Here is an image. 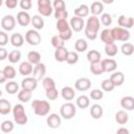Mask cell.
<instances>
[{"mask_svg":"<svg viewBox=\"0 0 134 134\" xmlns=\"http://www.w3.org/2000/svg\"><path fill=\"white\" fill-rule=\"evenodd\" d=\"M31 108L34 109V112L36 115L46 116L50 111V104L47 100L35 99L31 103Z\"/></svg>","mask_w":134,"mask_h":134,"instance_id":"cell-1","label":"cell"},{"mask_svg":"<svg viewBox=\"0 0 134 134\" xmlns=\"http://www.w3.org/2000/svg\"><path fill=\"white\" fill-rule=\"evenodd\" d=\"M13 114H14V120L17 125L23 126L27 122L28 118L25 113V109L22 104H17L13 108Z\"/></svg>","mask_w":134,"mask_h":134,"instance_id":"cell-2","label":"cell"},{"mask_svg":"<svg viewBox=\"0 0 134 134\" xmlns=\"http://www.w3.org/2000/svg\"><path fill=\"white\" fill-rule=\"evenodd\" d=\"M76 113L75 106L72 103H65L60 108V114L65 119H71Z\"/></svg>","mask_w":134,"mask_h":134,"instance_id":"cell-3","label":"cell"},{"mask_svg":"<svg viewBox=\"0 0 134 134\" xmlns=\"http://www.w3.org/2000/svg\"><path fill=\"white\" fill-rule=\"evenodd\" d=\"M112 31V36L114 41H122V42H127L130 39V32L128 29L122 28V27H113L111 29Z\"/></svg>","mask_w":134,"mask_h":134,"instance_id":"cell-4","label":"cell"},{"mask_svg":"<svg viewBox=\"0 0 134 134\" xmlns=\"http://www.w3.org/2000/svg\"><path fill=\"white\" fill-rule=\"evenodd\" d=\"M53 10L52 4L50 0H38V12L45 17H48L51 15Z\"/></svg>","mask_w":134,"mask_h":134,"instance_id":"cell-5","label":"cell"},{"mask_svg":"<svg viewBox=\"0 0 134 134\" xmlns=\"http://www.w3.org/2000/svg\"><path fill=\"white\" fill-rule=\"evenodd\" d=\"M25 41L32 46H37L41 43V36L36 29H29L25 34Z\"/></svg>","mask_w":134,"mask_h":134,"instance_id":"cell-6","label":"cell"},{"mask_svg":"<svg viewBox=\"0 0 134 134\" xmlns=\"http://www.w3.org/2000/svg\"><path fill=\"white\" fill-rule=\"evenodd\" d=\"M15 26H16V19H15L14 16L6 15L1 19V27L4 30L10 31V30H13L15 28Z\"/></svg>","mask_w":134,"mask_h":134,"instance_id":"cell-7","label":"cell"},{"mask_svg":"<svg viewBox=\"0 0 134 134\" xmlns=\"http://www.w3.org/2000/svg\"><path fill=\"white\" fill-rule=\"evenodd\" d=\"M37 86H38V81L34 76H27L23 79L21 82V87L22 89H25V90L34 91L37 88Z\"/></svg>","mask_w":134,"mask_h":134,"instance_id":"cell-8","label":"cell"},{"mask_svg":"<svg viewBox=\"0 0 134 134\" xmlns=\"http://www.w3.org/2000/svg\"><path fill=\"white\" fill-rule=\"evenodd\" d=\"M74 87L79 91H87L91 87V81L88 77H80L75 81Z\"/></svg>","mask_w":134,"mask_h":134,"instance_id":"cell-9","label":"cell"},{"mask_svg":"<svg viewBox=\"0 0 134 134\" xmlns=\"http://www.w3.org/2000/svg\"><path fill=\"white\" fill-rule=\"evenodd\" d=\"M86 28L92 30V31H95L97 32L99 30V27H100V23H99V20L96 16H91L87 19V22H86Z\"/></svg>","mask_w":134,"mask_h":134,"instance_id":"cell-10","label":"cell"},{"mask_svg":"<svg viewBox=\"0 0 134 134\" xmlns=\"http://www.w3.org/2000/svg\"><path fill=\"white\" fill-rule=\"evenodd\" d=\"M69 24H70L71 29H72L73 31H76V32L81 31V30L84 28V25H85L84 19H83V18H80V17H76V16H74V17H72V18L70 19Z\"/></svg>","mask_w":134,"mask_h":134,"instance_id":"cell-11","label":"cell"},{"mask_svg":"<svg viewBox=\"0 0 134 134\" xmlns=\"http://www.w3.org/2000/svg\"><path fill=\"white\" fill-rule=\"evenodd\" d=\"M17 22L21 26H27L29 23H31V17L27 12L21 10L17 14Z\"/></svg>","mask_w":134,"mask_h":134,"instance_id":"cell-12","label":"cell"},{"mask_svg":"<svg viewBox=\"0 0 134 134\" xmlns=\"http://www.w3.org/2000/svg\"><path fill=\"white\" fill-rule=\"evenodd\" d=\"M46 122H47V126L51 129H57L60 127L61 125V117L59 116V114L57 113H51L48 115L47 119H46Z\"/></svg>","mask_w":134,"mask_h":134,"instance_id":"cell-13","label":"cell"},{"mask_svg":"<svg viewBox=\"0 0 134 134\" xmlns=\"http://www.w3.org/2000/svg\"><path fill=\"white\" fill-rule=\"evenodd\" d=\"M34 77L37 81H41L42 79H44L45 73H46V66L44 63H40L38 65L35 66L34 68Z\"/></svg>","mask_w":134,"mask_h":134,"instance_id":"cell-14","label":"cell"},{"mask_svg":"<svg viewBox=\"0 0 134 134\" xmlns=\"http://www.w3.org/2000/svg\"><path fill=\"white\" fill-rule=\"evenodd\" d=\"M117 23H118L119 27L129 29V28L133 27V25H134V19H133L132 17H126V16L121 15V16H119V18H118Z\"/></svg>","mask_w":134,"mask_h":134,"instance_id":"cell-15","label":"cell"},{"mask_svg":"<svg viewBox=\"0 0 134 134\" xmlns=\"http://www.w3.org/2000/svg\"><path fill=\"white\" fill-rule=\"evenodd\" d=\"M100 62L105 72H112L117 68V63L113 59H105V60H102Z\"/></svg>","mask_w":134,"mask_h":134,"instance_id":"cell-16","label":"cell"},{"mask_svg":"<svg viewBox=\"0 0 134 134\" xmlns=\"http://www.w3.org/2000/svg\"><path fill=\"white\" fill-rule=\"evenodd\" d=\"M110 81L113 83V85L116 86H121L125 82V74L121 71H115L111 74V76L109 77Z\"/></svg>","mask_w":134,"mask_h":134,"instance_id":"cell-17","label":"cell"},{"mask_svg":"<svg viewBox=\"0 0 134 134\" xmlns=\"http://www.w3.org/2000/svg\"><path fill=\"white\" fill-rule=\"evenodd\" d=\"M34 68L35 67H32L31 63H29L28 61H24L19 66V72L22 75H29L30 73L34 72Z\"/></svg>","mask_w":134,"mask_h":134,"instance_id":"cell-18","label":"cell"},{"mask_svg":"<svg viewBox=\"0 0 134 134\" xmlns=\"http://www.w3.org/2000/svg\"><path fill=\"white\" fill-rule=\"evenodd\" d=\"M120 106L122 109H126V110H133L134 109V97L130 96V95H127V96H124L121 99H120Z\"/></svg>","mask_w":134,"mask_h":134,"instance_id":"cell-19","label":"cell"},{"mask_svg":"<svg viewBox=\"0 0 134 134\" xmlns=\"http://www.w3.org/2000/svg\"><path fill=\"white\" fill-rule=\"evenodd\" d=\"M61 95L62 97L65 99V100H72L75 96V93H74V90L72 87L70 86H66L64 88H62L61 90Z\"/></svg>","mask_w":134,"mask_h":134,"instance_id":"cell-20","label":"cell"},{"mask_svg":"<svg viewBox=\"0 0 134 134\" xmlns=\"http://www.w3.org/2000/svg\"><path fill=\"white\" fill-rule=\"evenodd\" d=\"M103 113H104V109L100 105L98 104H94L91 106L90 108V115L94 118V119H98L103 116Z\"/></svg>","mask_w":134,"mask_h":134,"instance_id":"cell-21","label":"cell"},{"mask_svg":"<svg viewBox=\"0 0 134 134\" xmlns=\"http://www.w3.org/2000/svg\"><path fill=\"white\" fill-rule=\"evenodd\" d=\"M100 40L105 43V45L107 44H111V43H114V39H113V36H112V31L111 29H104L102 30L100 32Z\"/></svg>","mask_w":134,"mask_h":134,"instance_id":"cell-22","label":"cell"},{"mask_svg":"<svg viewBox=\"0 0 134 134\" xmlns=\"http://www.w3.org/2000/svg\"><path fill=\"white\" fill-rule=\"evenodd\" d=\"M90 12L93 16H97V15H103L104 12V4L100 1H94L92 2V4L90 5Z\"/></svg>","mask_w":134,"mask_h":134,"instance_id":"cell-23","label":"cell"},{"mask_svg":"<svg viewBox=\"0 0 134 134\" xmlns=\"http://www.w3.org/2000/svg\"><path fill=\"white\" fill-rule=\"evenodd\" d=\"M68 50L65 48V47H61V48H58L55 49L54 51V59L58 61V62H66V58L68 55Z\"/></svg>","mask_w":134,"mask_h":134,"instance_id":"cell-24","label":"cell"},{"mask_svg":"<svg viewBox=\"0 0 134 134\" xmlns=\"http://www.w3.org/2000/svg\"><path fill=\"white\" fill-rule=\"evenodd\" d=\"M10 43L13 46L15 47H21L23 44H24V38L21 34L19 32H16V34H13L12 37H10Z\"/></svg>","mask_w":134,"mask_h":134,"instance_id":"cell-25","label":"cell"},{"mask_svg":"<svg viewBox=\"0 0 134 134\" xmlns=\"http://www.w3.org/2000/svg\"><path fill=\"white\" fill-rule=\"evenodd\" d=\"M100 58H102L100 52L95 50V49H92V50L88 51V53H87V60L90 62V64L100 62Z\"/></svg>","mask_w":134,"mask_h":134,"instance_id":"cell-26","label":"cell"},{"mask_svg":"<svg viewBox=\"0 0 134 134\" xmlns=\"http://www.w3.org/2000/svg\"><path fill=\"white\" fill-rule=\"evenodd\" d=\"M12 110H13V108H12L10 103L7 99H5V98H1L0 99V113L2 115H6Z\"/></svg>","mask_w":134,"mask_h":134,"instance_id":"cell-27","label":"cell"},{"mask_svg":"<svg viewBox=\"0 0 134 134\" xmlns=\"http://www.w3.org/2000/svg\"><path fill=\"white\" fill-rule=\"evenodd\" d=\"M27 59H28V62L31 63L35 66L41 63V54L38 51H35V50H31V51L28 52Z\"/></svg>","mask_w":134,"mask_h":134,"instance_id":"cell-28","label":"cell"},{"mask_svg":"<svg viewBox=\"0 0 134 134\" xmlns=\"http://www.w3.org/2000/svg\"><path fill=\"white\" fill-rule=\"evenodd\" d=\"M89 12H90V7H88L86 4H81L77 8L74 9V15L76 17L83 18V17H87L89 15Z\"/></svg>","mask_w":134,"mask_h":134,"instance_id":"cell-29","label":"cell"},{"mask_svg":"<svg viewBox=\"0 0 134 134\" xmlns=\"http://www.w3.org/2000/svg\"><path fill=\"white\" fill-rule=\"evenodd\" d=\"M115 120H116V122L119 124V125H125V124L129 120V115H128V113H127L126 111L119 110V111H117L116 114H115Z\"/></svg>","mask_w":134,"mask_h":134,"instance_id":"cell-30","label":"cell"},{"mask_svg":"<svg viewBox=\"0 0 134 134\" xmlns=\"http://www.w3.org/2000/svg\"><path fill=\"white\" fill-rule=\"evenodd\" d=\"M120 51H121V53H122L124 55H127V57L132 55L133 52H134V45H133L132 43L126 42V43H124V44L121 45Z\"/></svg>","mask_w":134,"mask_h":134,"instance_id":"cell-31","label":"cell"},{"mask_svg":"<svg viewBox=\"0 0 134 134\" xmlns=\"http://www.w3.org/2000/svg\"><path fill=\"white\" fill-rule=\"evenodd\" d=\"M31 24L37 30H39V29H42L44 27V20L41 16L35 15L34 17H31Z\"/></svg>","mask_w":134,"mask_h":134,"instance_id":"cell-32","label":"cell"},{"mask_svg":"<svg viewBox=\"0 0 134 134\" xmlns=\"http://www.w3.org/2000/svg\"><path fill=\"white\" fill-rule=\"evenodd\" d=\"M90 105V99L87 95H80L76 98V106L81 109H86Z\"/></svg>","mask_w":134,"mask_h":134,"instance_id":"cell-33","label":"cell"},{"mask_svg":"<svg viewBox=\"0 0 134 134\" xmlns=\"http://www.w3.org/2000/svg\"><path fill=\"white\" fill-rule=\"evenodd\" d=\"M31 98V91L22 89L21 91L18 92V99L22 103H27Z\"/></svg>","mask_w":134,"mask_h":134,"instance_id":"cell-34","label":"cell"},{"mask_svg":"<svg viewBox=\"0 0 134 134\" xmlns=\"http://www.w3.org/2000/svg\"><path fill=\"white\" fill-rule=\"evenodd\" d=\"M74 48L79 52H84V51L87 50L88 44H87L86 40H84V39H77L75 41V43H74Z\"/></svg>","mask_w":134,"mask_h":134,"instance_id":"cell-35","label":"cell"},{"mask_svg":"<svg viewBox=\"0 0 134 134\" xmlns=\"http://www.w3.org/2000/svg\"><path fill=\"white\" fill-rule=\"evenodd\" d=\"M90 71L95 75H100L102 73H104L105 70H104V67L102 65V62L90 64Z\"/></svg>","mask_w":134,"mask_h":134,"instance_id":"cell-36","label":"cell"},{"mask_svg":"<svg viewBox=\"0 0 134 134\" xmlns=\"http://www.w3.org/2000/svg\"><path fill=\"white\" fill-rule=\"evenodd\" d=\"M1 71H2L3 74L6 76L7 80H13V79L16 76V69H15L13 66H10V65H6Z\"/></svg>","mask_w":134,"mask_h":134,"instance_id":"cell-37","label":"cell"},{"mask_svg":"<svg viewBox=\"0 0 134 134\" xmlns=\"http://www.w3.org/2000/svg\"><path fill=\"white\" fill-rule=\"evenodd\" d=\"M57 29L59 30V32H63V31H66L68 29H70V24L67 22L66 19H63V20H58L57 21Z\"/></svg>","mask_w":134,"mask_h":134,"instance_id":"cell-38","label":"cell"},{"mask_svg":"<svg viewBox=\"0 0 134 134\" xmlns=\"http://www.w3.org/2000/svg\"><path fill=\"white\" fill-rule=\"evenodd\" d=\"M117 51H118V48H117V46H116L114 43L105 45V52H106L107 55H109V57H114V55L117 54Z\"/></svg>","mask_w":134,"mask_h":134,"instance_id":"cell-39","label":"cell"},{"mask_svg":"<svg viewBox=\"0 0 134 134\" xmlns=\"http://www.w3.org/2000/svg\"><path fill=\"white\" fill-rule=\"evenodd\" d=\"M5 90L7 93L9 94H15L18 92L19 90V85L17 84V82H14V81H10L8 82L7 84H5Z\"/></svg>","mask_w":134,"mask_h":134,"instance_id":"cell-40","label":"cell"},{"mask_svg":"<svg viewBox=\"0 0 134 134\" xmlns=\"http://www.w3.org/2000/svg\"><path fill=\"white\" fill-rule=\"evenodd\" d=\"M51 45L55 48V49H58V48H61V47H64V45H65V41L59 36V35H55V36H53L52 38H51Z\"/></svg>","mask_w":134,"mask_h":134,"instance_id":"cell-41","label":"cell"},{"mask_svg":"<svg viewBox=\"0 0 134 134\" xmlns=\"http://www.w3.org/2000/svg\"><path fill=\"white\" fill-rule=\"evenodd\" d=\"M42 84H43V87H44V89L46 91L55 88V82H54V80L51 79V77H49V76L44 77L43 81H42Z\"/></svg>","mask_w":134,"mask_h":134,"instance_id":"cell-42","label":"cell"},{"mask_svg":"<svg viewBox=\"0 0 134 134\" xmlns=\"http://www.w3.org/2000/svg\"><path fill=\"white\" fill-rule=\"evenodd\" d=\"M20 59H21V52H20V50H13V51H10L9 53H8V61L10 62V63H17V62H19L20 61Z\"/></svg>","mask_w":134,"mask_h":134,"instance_id":"cell-43","label":"cell"},{"mask_svg":"<svg viewBox=\"0 0 134 134\" xmlns=\"http://www.w3.org/2000/svg\"><path fill=\"white\" fill-rule=\"evenodd\" d=\"M14 130V122L12 120H4L1 122V131L4 133H9Z\"/></svg>","mask_w":134,"mask_h":134,"instance_id":"cell-44","label":"cell"},{"mask_svg":"<svg viewBox=\"0 0 134 134\" xmlns=\"http://www.w3.org/2000/svg\"><path fill=\"white\" fill-rule=\"evenodd\" d=\"M77 61H79V54H77L75 51H69V52H68V55H67V58H66V62H67L69 65H73V64H75Z\"/></svg>","mask_w":134,"mask_h":134,"instance_id":"cell-45","label":"cell"},{"mask_svg":"<svg viewBox=\"0 0 134 134\" xmlns=\"http://www.w3.org/2000/svg\"><path fill=\"white\" fill-rule=\"evenodd\" d=\"M115 88V86L113 85V83L110 81V79H106L102 82V89L106 92H110Z\"/></svg>","mask_w":134,"mask_h":134,"instance_id":"cell-46","label":"cell"},{"mask_svg":"<svg viewBox=\"0 0 134 134\" xmlns=\"http://www.w3.org/2000/svg\"><path fill=\"white\" fill-rule=\"evenodd\" d=\"M68 17V12L66 8H62V9H57L54 12V18L58 20H63V19H66Z\"/></svg>","mask_w":134,"mask_h":134,"instance_id":"cell-47","label":"cell"},{"mask_svg":"<svg viewBox=\"0 0 134 134\" xmlns=\"http://www.w3.org/2000/svg\"><path fill=\"white\" fill-rule=\"evenodd\" d=\"M100 22L103 25L105 26H109L112 24V17L110 14L108 13H104L102 16H100Z\"/></svg>","mask_w":134,"mask_h":134,"instance_id":"cell-48","label":"cell"},{"mask_svg":"<svg viewBox=\"0 0 134 134\" xmlns=\"http://www.w3.org/2000/svg\"><path fill=\"white\" fill-rule=\"evenodd\" d=\"M90 97L94 100H98V99H102L104 97V92L100 90V89H93L91 92H90Z\"/></svg>","mask_w":134,"mask_h":134,"instance_id":"cell-49","label":"cell"},{"mask_svg":"<svg viewBox=\"0 0 134 134\" xmlns=\"http://www.w3.org/2000/svg\"><path fill=\"white\" fill-rule=\"evenodd\" d=\"M59 96V91L57 88H53V89H50V90H47L46 91V97L49 99V100H54L57 99Z\"/></svg>","mask_w":134,"mask_h":134,"instance_id":"cell-50","label":"cell"},{"mask_svg":"<svg viewBox=\"0 0 134 134\" xmlns=\"http://www.w3.org/2000/svg\"><path fill=\"white\" fill-rule=\"evenodd\" d=\"M59 36H60L64 41H68V40H70L71 37H72V29L70 28V29H68V30H66V31L60 32Z\"/></svg>","mask_w":134,"mask_h":134,"instance_id":"cell-51","label":"cell"},{"mask_svg":"<svg viewBox=\"0 0 134 134\" xmlns=\"http://www.w3.org/2000/svg\"><path fill=\"white\" fill-rule=\"evenodd\" d=\"M52 7L57 10V9H62L65 8V2L63 0H54L52 2Z\"/></svg>","mask_w":134,"mask_h":134,"instance_id":"cell-52","label":"cell"},{"mask_svg":"<svg viewBox=\"0 0 134 134\" xmlns=\"http://www.w3.org/2000/svg\"><path fill=\"white\" fill-rule=\"evenodd\" d=\"M85 36H86L89 40H95V39L97 38V32L92 31V30H90V29H88V28L85 27Z\"/></svg>","mask_w":134,"mask_h":134,"instance_id":"cell-53","label":"cell"},{"mask_svg":"<svg viewBox=\"0 0 134 134\" xmlns=\"http://www.w3.org/2000/svg\"><path fill=\"white\" fill-rule=\"evenodd\" d=\"M20 6L23 10H28L31 7V1L30 0H21L20 1Z\"/></svg>","mask_w":134,"mask_h":134,"instance_id":"cell-54","label":"cell"},{"mask_svg":"<svg viewBox=\"0 0 134 134\" xmlns=\"http://www.w3.org/2000/svg\"><path fill=\"white\" fill-rule=\"evenodd\" d=\"M8 42V36L4 31H0V46H5Z\"/></svg>","mask_w":134,"mask_h":134,"instance_id":"cell-55","label":"cell"},{"mask_svg":"<svg viewBox=\"0 0 134 134\" xmlns=\"http://www.w3.org/2000/svg\"><path fill=\"white\" fill-rule=\"evenodd\" d=\"M5 5H6V7L13 9L18 5V2H17V0H6L5 1Z\"/></svg>","mask_w":134,"mask_h":134,"instance_id":"cell-56","label":"cell"},{"mask_svg":"<svg viewBox=\"0 0 134 134\" xmlns=\"http://www.w3.org/2000/svg\"><path fill=\"white\" fill-rule=\"evenodd\" d=\"M6 57H8V53H7L6 49L3 48V47H1V48H0V60L3 61V60L6 59Z\"/></svg>","mask_w":134,"mask_h":134,"instance_id":"cell-57","label":"cell"},{"mask_svg":"<svg viewBox=\"0 0 134 134\" xmlns=\"http://www.w3.org/2000/svg\"><path fill=\"white\" fill-rule=\"evenodd\" d=\"M116 134H130V132H129L128 129L121 127V128H119V129L116 131Z\"/></svg>","mask_w":134,"mask_h":134,"instance_id":"cell-58","label":"cell"},{"mask_svg":"<svg viewBox=\"0 0 134 134\" xmlns=\"http://www.w3.org/2000/svg\"><path fill=\"white\" fill-rule=\"evenodd\" d=\"M6 80H7V79H6V76L3 74V72H2V71H0V83H1V84H3Z\"/></svg>","mask_w":134,"mask_h":134,"instance_id":"cell-59","label":"cell"}]
</instances>
